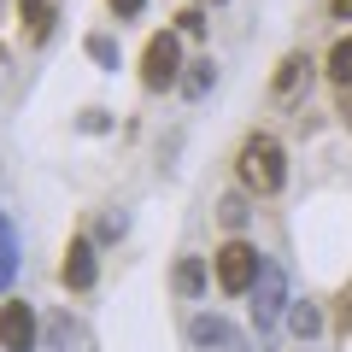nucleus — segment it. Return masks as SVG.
<instances>
[{"mask_svg": "<svg viewBox=\"0 0 352 352\" xmlns=\"http://www.w3.org/2000/svg\"><path fill=\"white\" fill-rule=\"evenodd\" d=\"M335 18H352V0H335Z\"/></svg>", "mask_w": 352, "mask_h": 352, "instance_id": "22", "label": "nucleus"}, {"mask_svg": "<svg viewBox=\"0 0 352 352\" xmlns=\"http://www.w3.org/2000/svg\"><path fill=\"white\" fill-rule=\"evenodd\" d=\"M247 294H252V323H258V335H270V329L288 317V270H282L276 258H264Z\"/></svg>", "mask_w": 352, "mask_h": 352, "instance_id": "2", "label": "nucleus"}, {"mask_svg": "<svg viewBox=\"0 0 352 352\" xmlns=\"http://www.w3.org/2000/svg\"><path fill=\"white\" fill-rule=\"evenodd\" d=\"M212 82H217V65H212V59H194L188 76H182V94H188V100H206V94H212Z\"/></svg>", "mask_w": 352, "mask_h": 352, "instance_id": "10", "label": "nucleus"}, {"mask_svg": "<svg viewBox=\"0 0 352 352\" xmlns=\"http://www.w3.org/2000/svg\"><path fill=\"white\" fill-rule=\"evenodd\" d=\"M141 6H147V0H112V12H118V18H135Z\"/></svg>", "mask_w": 352, "mask_h": 352, "instance_id": "19", "label": "nucleus"}, {"mask_svg": "<svg viewBox=\"0 0 352 352\" xmlns=\"http://www.w3.org/2000/svg\"><path fill=\"white\" fill-rule=\"evenodd\" d=\"M176 24H182V36H206V12H200V6H188Z\"/></svg>", "mask_w": 352, "mask_h": 352, "instance_id": "17", "label": "nucleus"}, {"mask_svg": "<svg viewBox=\"0 0 352 352\" xmlns=\"http://www.w3.org/2000/svg\"><path fill=\"white\" fill-rule=\"evenodd\" d=\"M288 329H294L300 340L323 335V311H317V305H305V300H294V305H288Z\"/></svg>", "mask_w": 352, "mask_h": 352, "instance_id": "11", "label": "nucleus"}, {"mask_svg": "<svg viewBox=\"0 0 352 352\" xmlns=\"http://www.w3.org/2000/svg\"><path fill=\"white\" fill-rule=\"evenodd\" d=\"M329 76H335L340 88H352V36H340L335 47H329Z\"/></svg>", "mask_w": 352, "mask_h": 352, "instance_id": "14", "label": "nucleus"}, {"mask_svg": "<svg viewBox=\"0 0 352 352\" xmlns=\"http://www.w3.org/2000/svg\"><path fill=\"white\" fill-rule=\"evenodd\" d=\"M305 71H311V59H305V53H288V59H282V71H276V100H288L294 88H300Z\"/></svg>", "mask_w": 352, "mask_h": 352, "instance_id": "13", "label": "nucleus"}, {"mask_svg": "<svg viewBox=\"0 0 352 352\" xmlns=\"http://www.w3.org/2000/svg\"><path fill=\"white\" fill-rule=\"evenodd\" d=\"M258 264H264V252H252L247 241H229V247L217 252V288L223 294H247L252 276H258Z\"/></svg>", "mask_w": 352, "mask_h": 352, "instance_id": "3", "label": "nucleus"}, {"mask_svg": "<svg viewBox=\"0 0 352 352\" xmlns=\"http://www.w3.org/2000/svg\"><path fill=\"white\" fill-rule=\"evenodd\" d=\"M241 182H247L252 194H276L282 182H288V159H282V141L252 135L247 147H241Z\"/></svg>", "mask_w": 352, "mask_h": 352, "instance_id": "1", "label": "nucleus"}, {"mask_svg": "<svg viewBox=\"0 0 352 352\" xmlns=\"http://www.w3.org/2000/svg\"><path fill=\"white\" fill-rule=\"evenodd\" d=\"M76 129H88V135H100V129H112V118H106V112H82V118H76Z\"/></svg>", "mask_w": 352, "mask_h": 352, "instance_id": "18", "label": "nucleus"}, {"mask_svg": "<svg viewBox=\"0 0 352 352\" xmlns=\"http://www.w3.org/2000/svg\"><path fill=\"white\" fill-rule=\"evenodd\" d=\"M65 288H94V276H100V264H94V241H71V247H65Z\"/></svg>", "mask_w": 352, "mask_h": 352, "instance_id": "6", "label": "nucleus"}, {"mask_svg": "<svg viewBox=\"0 0 352 352\" xmlns=\"http://www.w3.org/2000/svg\"><path fill=\"white\" fill-rule=\"evenodd\" d=\"M88 59L106 65V71H118V41L112 36H88Z\"/></svg>", "mask_w": 352, "mask_h": 352, "instance_id": "15", "label": "nucleus"}, {"mask_svg": "<svg viewBox=\"0 0 352 352\" xmlns=\"http://www.w3.org/2000/svg\"><path fill=\"white\" fill-rule=\"evenodd\" d=\"M12 276H18V235L6 223V212H0V294L12 288Z\"/></svg>", "mask_w": 352, "mask_h": 352, "instance_id": "8", "label": "nucleus"}, {"mask_svg": "<svg viewBox=\"0 0 352 352\" xmlns=\"http://www.w3.org/2000/svg\"><path fill=\"white\" fill-rule=\"evenodd\" d=\"M200 288H206V258H182L176 264V294L182 300H200Z\"/></svg>", "mask_w": 352, "mask_h": 352, "instance_id": "12", "label": "nucleus"}, {"mask_svg": "<svg viewBox=\"0 0 352 352\" xmlns=\"http://www.w3.org/2000/svg\"><path fill=\"white\" fill-rule=\"evenodd\" d=\"M18 12H24V24H30V41H47L53 36V6H47V0H18Z\"/></svg>", "mask_w": 352, "mask_h": 352, "instance_id": "9", "label": "nucleus"}, {"mask_svg": "<svg viewBox=\"0 0 352 352\" xmlns=\"http://www.w3.org/2000/svg\"><path fill=\"white\" fill-rule=\"evenodd\" d=\"M217 217H223V229H247L252 212H247V200H241V194H229V200L217 206Z\"/></svg>", "mask_w": 352, "mask_h": 352, "instance_id": "16", "label": "nucleus"}, {"mask_svg": "<svg viewBox=\"0 0 352 352\" xmlns=\"http://www.w3.org/2000/svg\"><path fill=\"white\" fill-rule=\"evenodd\" d=\"M340 323L352 329V288H346V300H340Z\"/></svg>", "mask_w": 352, "mask_h": 352, "instance_id": "21", "label": "nucleus"}, {"mask_svg": "<svg viewBox=\"0 0 352 352\" xmlns=\"http://www.w3.org/2000/svg\"><path fill=\"white\" fill-rule=\"evenodd\" d=\"M176 71H182V47H176V36H153L147 41V59H141V82H147V88H170Z\"/></svg>", "mask_w": 352, "mask_h": 352, "instance_id": "4", "label": "nucleus"}, {"mask_svg": "<svg viewBox=\"0 0 352 352\" xmlns=\"http://www.w3.org/2000/svg\"><path fill=\"white\" fill-rule=\"evenodd\" d=\"M0 346L6 352H30L36 346V311H30L24 300L0 305Z\"/></svg>", "mask_w": 352, "mask_h": 352, "instance_id": "5", "label": "nucleus"}, {"mask_svg": "<svg viewBox=\"0 0 352 352\" xmlns=\"http://www.w3.org/2000/svg\"><path fill=\"white\" fill-rule=\"evenodd\" d=\"M188 340H194V346H212V352H235V346H247V340H241L235 329L223 323V317H194V323H188Z\"/></svg>", "mask_w": 352, "mask_h": 352, "instance_id": "7", "label": "nucleus"}, {"mask_svg": "<svg viewBox=\"0 0 352 352\" xmlns=\"http://www.w3.org/2000/svg\"><path fill=\"white\" fill-rule=\"evenodd\" d=\"M340 118H346V129H352V88L340 94Z\"/></svg>", "mask_w": 352, "mask_h": 352, "instance_id": "20", "label": "nucleus"}]
</instances>
